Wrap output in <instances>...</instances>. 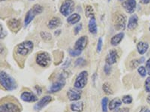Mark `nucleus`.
Wrapping results in <instances>:
<instances>
[{"label": "nucleus", "mask_w": 150, "mask_h": 112, "mask_svg": "<svg viewBox=\"0 0 150 112\" xmlns=\"http://www.w3.org/2000/svg\"><path fill=\"white\" fill-rule=\"evenodd\" d=\"M0 82L2 88L8 91H11L17 88V85L14 78H12L10 75L6 72L1 71L0 74Z\"/></svg>", "instance_id": "f257e3e1"}, {"label": "nucleus", "mask_w": 150, "mask_h": 112, "mask_svg": "<svg viewBox=\"0 0 150 112\" xmlns=\"http://www.w3.org/2000/svg\"><path fill=\"white\" fill-rule=\"evenodd\" d=\"M33 47H34V44L32 41H26L17 45L15 50L18 55L26 57L33 51Z\"/></svg>", "instance_id": "f03ea898"}, {"label": "nucleus", "mask_w": 150, "mask_h": 112, "mask_svg": "<svg viewBox=\"0 0 150 112\" xmlns=\"http://www.w3.org/2000/svg\"><path fill=\"white\" fill-rule=\"evenodd\" d=\"M35 62L38 65H39L41 67H47L51 63V58L49 53L46 52H42L37 55Z\"/></svg>", "instance_id": "7ed1b4c3"}, {"label": "nucleus", "mask_w": 150, "mask_h": 112, "mask_svg": "<svg viewBox=\"0 0 150 112\" xmlns=\"http://www.w3.org/2000/svg\"><path fill=\"white\" fill-rule=\"evenodd\" d=\"M113 22L116 30H124L126 26V17L122 13H116L113 17Z\"/></svg>", "instance_id": "20e7f679"}, {"label": "nucleus", "mask_w": 150, "mask_h": 112, "mask_svg": "<svg viewBox=\"0 0 150 112\" xmlns=\"http://www.w3.org/2000/svg\"><path fill=\"white\" fill-rule=\"evenodd\" d=\"M87 82H88V72L84 70L79 73V75L75 79L74 86L75 88L82 89L85 88Z\"/></svg>", "instance_id": "39448f33"}, {"label": "nucleus", "mask_w": 150, "mask_h": 112, "mask_svg": "<svg viewBox=\"0 0 150 112\" xmlns=\"http://www.w3.org/2000/svg\"><path fill=\"white\" fill-rule=\"evenodd\" d=\"M74 2L73 0H65L60 7V13L65 17H69L74 10Z\"/></svg>", "instance_id": "423d86ee"}, {"label": "nucleus", "mask_w": 150, "mask_h": 112, "mask_svg": "<svg viewBox=\"0 0 150 112\" xmlns=\"http://www.w3.org/2000/svg\"><path fill=\"white\" fill-rule=\"evenodd\" d=\"M0 112H21V108L15 102L6 101L1 104Z\"/></svg>", "instance_id": "0eeeda50"}, {"label": "nucleus", "mask_w": 150, "mask_h": 112, "mask_svg": "<svg viewBox=\"0 0 150 112\" xmlns=\"http://www.w3.org/2000/svg\"><path fill=\"white\" fill-rule=\"evenodd\" d=\"M65 85V77L64 75H60L59 78L57 81L53 82L50 87L49 90H48V93H53L59 92L63 88Z\"/></svg>", "instance_id": "6e6552de"}, {"label": "nucleus", "mask_w": 150, "mask_h": 112, "mask_svg": "<svg viewBox=\"0 0 150 112\" xmlns=\"http://www.w3.org/2000/svg\"><path fill=\"white\" fill-rule=\"evenodd\" d=\"M81 95H82V92L80 91V89L75 88L68 90L67 92V97H68V99L70 101H73V102L80 100V99L81 98Z\"/></svg>", "instance_id": "1a4fd4ad"}, {"label": "nucleus", "mask_w": 150, "mask_h": 112, "mask_svg": "<svg viewBox=\"0 0 150 112\" xmlns=\"http://www.w3.org/2000/svg\"><path fill=\"white\" fill-rule=\"evenodd\" d=\"M123 8L126 10L128 14H133L136 10V0H125L122 4Z\"/></svg>", "instance_id": "9d476101"}, {"label": "nucleus", "mask_w": 150, "mask_h": 112, "mask_svg": "<svg viewBox=\"0 0 150 112\" xmlns=\"http://www.w3.org/2000/svg\"><path fill=\"white\" fill-rule=\"evenodd\" d=\"M52 101V97L50 96H45L43 98H41L35 105H34V109L35 111H41L44 108L45 106L48 105L50 102Z\"/></svg>", "instance_id": "9b49d317"}, {"label": "nucleus", "mask_w": 150, "mask_h": 112, "mask_svg": "<svg viewBox=\"0 0 150 112\" xmlns=\"http://www.w3.org/2000/svg\"><path fill=\"white\" fill-rule=\"evenodd\" d=\"M23 101L26 102H35L38 101L37 96L31 91H23L21 95Z\"/></svg>", "instance_id": "f8f14e48"}, {"label": "nucleus", "mask_w": 150, "mask_h": 112, "mask_svg": "<svg viewBox=\"0 0 150 112\" xmlns=\"http://www.w3.org/2000/svg\"><path fill=\"white\" fill-rule=\"evenodd\" d=\"M87 44H88V37L86 36H82L76 41L74 49L82 52L86 47Z\"/></svg>", "instance_id": "ddd939ff"}, {"label": "nucleus", "mask_w": 150, "mask_h": 112, "mask_svg": "<svg viewBox=\"0 0 150 112\" xmlns=\"http://www.w3.org/2000/svg\"><path fill=\"white\" fill-rule=\"evenodd\" d=\"M118 52L116 49H111L108 52L107 58H106V64L109 65H112L117 62Z\"/></svg>", "instance_id": "4468645a"}, {"label": "nucleus", "mask_w": 150, "mask_h": 112, "mask_svg": "<svg viewBox=\"0 0 150 112\" xmlns=\"http://www.w3.org/2000/svg\"><path fill=\"white\" fill-rule=\"evenodd\" d=\"M7 24L10 30L13 32H17L21 28V21L20 20H17V19H11L8 21Z\"/></svg>", "instance_id": "2eb2a0df"}, {"label": "nucleus", "mask_w": 150, "mask_h": 112, "mask_svg": "<svg viewBox=\"0 0 150 112\" xmlns=\"http://www.w3.org/2000/svg\"><path fill=\"white\" fill-rule=\"evenodd\" d=\"M137 25H138V17L136 14H133L130 17L127 27L129 30H134L136 29Z\"/></svg>", "instance_id": "dca6fc26"}, {"label": "nucleus", "mask_w": 150, "mask_h": 112, "mask_svg": "<svg viewBox=\"0 0 150 112\" xmlns=\"http://www.w3.org/2000/svg\"><path fill=\"white\" fill-rule=\"evenodd\" d=\"M62 21L61 19L59 18V17H53V18L50 20L48 22L47 26L50 29H55L56 28L59 27L61 26Z\"/></svg>", "instance_id": "f3484780"}, {"label": "nucleus", "mask_w": 150, "mask_h": 112, "mask_svg": "<svg viewBox=\"0 0 150 112\" xmlns=\"http://www.w3.org/2000/svg\"><path fill=\"white\" fill-rule=\"evenodd\" d=\"M37 15L38 14H36L35 11L33 8H31L26 14L25 20H24V26H27L33 20V19L35 17V16Z\"/></svg>", "instance_id": "a211bd4d"}, {"label": "nucleus", "mask_w": 150, "mask_h": 112, "mask_svg": "<svg viewBox=\"0 0 150 112\" xmlns=\"http://www.w3.org/2000/svg\"><path fill=\"white\" fill-rule=\"evenodd\" d=\"M125 34L124 32H120L116 34V35H114L113 37L111 38L110 43L112 46H117L118 44H120V42L123 40L124 38Z\"/></svg>", "instance_id": "6ab92c4d"}, {"label": "nucleus", "mask_w": 150, "mask_h": 112, "mask_svg": "<svg viewBox=\"0 0 150 112\" xmlns=\"http://www.w3.org/2000/svg\"><path fill=\"white\" fill-rule=\"evenodd\" d=\"M149 49V44L146 42H143V41H140L137 44V52L140 55H143L145 54L147 52Z\"/></svg>", "instance_id": "aec40b11"}, {"label": "nucleus", "mask_w": 150, "mask_h": 112, "mask_svg": "<svg viewBox=\"0 0 150 112\" xmlns=\"http://www.w3.org/2000/svg\"><path fill=\"white\" fill-rule=\"evenodd\" d=\"M122 102L119 98H115L113 99L112 100H111L110 102L109 105H108V108L110 111L116 110V109H118V108H120L122 105Z\"/></svg>", "instance_id": "412c9836"}, {"label": "nucleus", "mask_w": 150, "mask_h": 112, "mask_svg": "<svg viewBox=\"0 0 150 112\" xmlns=\"http://www.w3.org/2000/svg\"><path fill=\"white\" fill-rule=\"evenodd\" d=\"M83 103L82 102H76L71 104V110L74 112H81L83 110Z\"/></svg>", "instance_id": "4be33fe9"}, {"label": "nucleus", "mask_w": 150, "mask_h": 112, "mask_svg": "<svg viewBox=\"0 0 150 112\" xmlns=\"http://www.w3.org/2000/svg\"><path fill=\"white\" fill-rule=\"evenodd\" d=\"M89 31L91 34H96L98 32V28L97 24H96V21L95 17L94 18L90 19V20L89 22Z\"/></svg>", "instance_id": "5701e85b"}, {"label": "nucleus", "mask_w": 150, "mask_h": 112, "mask_svg": "<svg viewBox=\"0 0 150 112\" xmlns=\"http://www.w3.org/2000/svg\"><path fill=\"white\" fill-rule=\"evenodd\" d=\"M80 19H81L80 16L78 14H76V13H75V14H71V15L68 17V19H67V22L69 24H71V25H75V24H77V22H80Z\"/></svg>", "instance_id": "b1692460"}, {"label": "nucleus", "mask_w": 150, "mask_h": 112, "mask_svg": "<svg viewBox=\"0 0 150 112\" xmlns=\"http://www.w3.org/2000/svg\"><path fill=\"white\" fill-rule=\"evenodd\" d=\"M144 61H145V58H144V57H142V58H138V59H134L132 60V61H131L129 66L131 69H134V68L140 66V65L142 63H143Z\"/></svg>", "instance_id": "393cba45"}, {"label": "nucleus", "mask_w": 150, "mask_h": 112, "mask_svg": "<svg viewBox=\"0 0 150 112\" xmlns=\"http://www.w3.org/2000/svg\"><path fill=\"white\" fill-rule=\"evenodd\" d=\"M102 89L106 94H108V95H111V94H112V88H111L110 85L109 83H108V82L104 83V85H103L102 86Z\"/></svg>", "instance_id": "a878e982"}, {"label": "nucleus", "mask_w": 150, "mask_h": 112, "mask_svg": "<svg viewBox=\"0 0 150 112\" xmlns=\"http://www.w3.org/2000/svg\"><path fill=\"white\" fill-rule=\"evenodd\" d=\"M86 17L90 19L94 18V9L91 5H87L86 8Z\"/></svg>", "instance_id": "bb28decb"}, {"label": "nucleus", "mask_w": 150, "mask_h": 112, "mask_svg": "<svg viewBox=\"0 0 150 112\" xmlns=\"http://www.w3.org/2000/svg\"><path fill=\"white\" fill-rule=\"evenodd\" d=\"M40 35H41L42 40H44L45 41H50L52 40L51 34L49 32H41L40 33Z\"/></svg>", "instance_id": "cd10ccee"}, {"label": "nucleus", "mask_w": 150, "mask_h": 112, "mask_svg": "<svg viewBox=\"0 0 150 112\" xmlns=\"http://www.w3.org/2000/svg\"><path fill=\"white\" fill-rule=\"evenodd\" d=\"M108 97H104L101 100V108H102L103 112H108Z\"/></svg>", "instance_id": "c85d7f7f"}, {"label": "nucleus", "mask_w": 150, "mask_h": 112, "mask_svg": "<svg viewBox=\"0 0 150 112\" xmlns=\"http://www.w3.org/2000/svg\"><path fill=\"white\" fill-rule=\"evenodd\" d=\"M122 101L124 104H131V102H133V98L130 95H125L122 97Z\"/></svg>", "instance_id": "c756f323"}, {"label": "nucleus", "mask_w": 150, "mask_h": 112, "mask_svg": "<svg viewBox=\"0 0 150 112\" xmlns=\"http://www.w3.org/2000/svg\"><path fill=\"white\" fill-rule=\"evenodd\" d=\"M32 8H33V10L35 11V13L38 14H38H41V13L43 12V10H44V8H43L41 5H38V4H37V5H35Z\"/></svg>", "instance_id": "7c9ffc66"}, {"label": "nucleus", "mask_w": 150, "mask_h": 112, "mask_svg": "<svg viewBox=\"0 0 150 112\" xmlns=\"http://www.w3.org/2000/svg\"><path fill=\"white\" fill-rule=\"evenodd\" d=\"M137 72H138V73L140 75L141 77H145L147 74L146 69L143 66H139L138 69H137Z\"/></svg>", "instance_id": "2f4dec72"}, {"label": "nucleus", "mask_w": 150, "mask_h": 112, "mask_svg": "<svg viewBox=\"0 0 150 112\" xmlns=\"http://www.w3.org/2000/svg\"><path fill=\"white\" fill-rule=\"evenodd\" d=\"M68 52H69V55H70L71 56H72V57H77V56L80 55L82 53V52L79 51V50H77V49H70V50L68 51Z\"/></svg>", "instance_id": "473e14b6"}, {"label": "nucleus", "mask_w": 150, "mask_h": 112, "mask_svg": "<svg viewBox=\"0 0 150 112\" xmlns=\"http://www.w3.org/2000/svg\"><path fill=\"white\" fill-rule=\"evenodd\" d=\"M144 88L146 93H150V77L146 79L145 83H144Z\"/></svg>", "instance_id": "72a5a7b5"}, {"label": "nucleus", "mask_w": 150, "mask_h": 112, "mask_svg": "<svg viewBox=\"0 0 150 112\" xmlns=\"http://www.w3.org/2000/svg\"><path fill=\"white\" fill-rule=\"evenodd\" d=\"M86 64V61H85V60L83 59V58H78V59L77 60V61H75V65H76V66H84V65Z\"/></svg>", "instance_id": "f704fd0d"}, {"label": "nucleus", "mask_w": 150, "mask_h": 112, "mask_svg": "<svg viewBox=\"0 0 150 112\" xmlns=\"http://www.w3.org/2000/svg\"><path fill=\"white\" fill-rule=\"evenodd\" d=\"M102 45H103V41L102 38L100 37L98 41V45H97V52H101V49H102Z\"/></svg>", "instance_id": "c9c22d12"}, {"label": "nucleus", "mask_w": 150, "mask_h": 112, "mask_svg": "<svg viewBox=\"0 0 150 112\" xmlns=\"http://www.w3.org/2000/svg\"><path fill=\"white\" fill-rule=\"evenodd\" d=\"M82 23H79L78 25H77V26H75L74 28V34L75 35H77V34H78L79 33H80V32L81 31V29H82Z\"/></svg>", "instance_id": "e433bc0d"}, {"label": "nucleus", "mask_w": 150, "mask_h": 112, "mask_svg": "<svg viewBox=\"0 0 150 112\" xmlns=\"http://www.w3.org/2000/svg\"><path fill=\"white\" fill-rule=\"evenodd\" d=\"M111 65H109L108 64H106L105 66H104V73H105L106 75H110V73L111 72Z\"/></svg>", "instance_id": "4c0bfd02"}, {"label": "nucleus", "mask_w": 150, "mask_h": 112, "mask_svg": "<svg viewBox=\"0 0 150 112\" xmlns=\"http://www.w3.org/2000/svg\"><path fill=\"white\" fill-rule=\"evenodd\" d=\"M35 88V90H36V91H37L38 94V95H41V93H42V89H41V87L38 86V85H36Z\"/></svg>", "instance_id": "58836bf2"}, {"label": "nucleus", "mask_w": 150, "mask_h": 112, "mask_svg": "<svg viewBox=\"0 0 150 112\" xmlns=\"http://www.w3.org/2000/svg\"><path fill=\"white\" fill-rule=\"evenodd\" d=\"M146 67L147 69V71H149L150 70V58H149L147 60L146 63Z\"/></svg>", "instance_id": "ea45409f"}, {"label": "nucleus", "mask_w": 150, "mask_h": 112, "mask_svg": "<svg viewBox=\"0 0 150 112\" xmlns=\"http://www.w3.org/2000/svg\"><path fill=\"white\" fill-rule=\"evenodd\" d=\"M140 2L143 5H147L150 3V0H140Z\"/></svg>", "instance_id": "a19ab883"}, {"label": "nucleus", "mask_w": 150, "mask_h": 112, "mask_svg": "<svg viewBox=\"0 0 150 112\" xmlns=\"http://www.w3.org/2000/svg\"><path fill=\"white\" fill-rule=\"evenodd\" d=\"M118 111L120 112H129V110L128 108H123V109H117Z\"/></svg>", "instance_id": "79ce46f5"}, {"label": "nucleus", "mask_w": 150, "mask_h": 112, "mask_svg": "<svg viewBox=\"0 0 150 112\" xmlns=\"http://www.w3.org/2000/svg\"><path fill=\"white\" fill-rule=\"evenodd\" d=\"M146 101H147V102H148L149 104H150V93H149V94L148 97H147Z\"/></svg>", "instance_id": "37998d69"}, {"label": "nucleus", "mask_w": 150, "mask_h": 112, "mask_svg": "<svg viewBox=\"0 0 150 112\" xmlns=\"http://www.w3.org/2000/svg\"><path fill=\"white\" fill-rule=\"evenodd\" d=\"M142 112H150V110L149 109H146V110H144L143 111H142Z\"/></svg>", "instance_id": "c03bdc74"}, {"label": "nucleus", "mask_w": 150, "mask_h": 112, "mask_svg": "<svg viewBox=\"0 0 150 112\" xmlns=\"http://www.w3.org/2000/svg\"><path fill=\"white\" fill-rule=\"evenodd\" d=\"M147 73H148V75H149V76H150V70H149V71H147Z\"/></svg>", "instance_id": "a18cd8bd"}, {"label": "nucleus", "mask_w": 150, "mask_h": 112, "mask_svg": "<svg viewBox=\"0 0 150 112\" xmlns=\"http://www.w3.org/2000/svg\"><path fill=\"white\" fill-rule=\"evenodd\" d=\"M119 1H120V2H124V0H119Z\"/></svg>", "instance_id": "49530a36"}, {"label": "nucleus", "mask_w": 150, "mask_h": 112, "mask_svg": "<svg viewBox=\"0 0 150 112\" xmlns=\"http://www.w3.org/2000/svg\"><path fill=\"white\" fill-rule=\"evenodd\" d=\"M110 0H108V2H110Z\"/></svg>", "instance_id": "de8ad7c7"}, {"label": "nucleus", "mask_w": 150, "mask_h": 112, "mask_svg": "<svg viewBox=\"0 0 150 112\" xmlns=\"http://www.w3.org/2000/svg\"><path fill=\"white\" fill-rule=\"evenodd\" d=\"M1 1H5V0H1Z\"/></svg>", "instance_id": "09e8293b"}, {"label": "nucleus", "mask_w": 150, "mask_h": 112, "mask_svg": "<svg viewBox=\"0 0 150 112\" xmlns=\"http://www.w3.org/2000/svg\"><path fill=\"white\" fill-rule=\"evenodd\" d=\"M149 32H150V27H149Z\"/></svg>", "instance_id": "8fccbe9b"}, {"label": "nucleus", "mask_w": 150, "mask_h": 112, "mask_svg": "<svg viewBox=\"0 0 150 112\" xmlns=\"http://www.w3.org/2000/svg\"><path fill=\"white\" fill-rule=\"evenodd\" d=\"M30 1H33V0H30Z\"/></svg>", "instance_id": "3c124183"}]
</instances>
